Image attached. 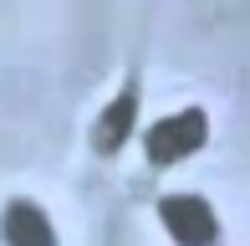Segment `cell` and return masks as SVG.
Returning <instances> with one entry per match:
<instances>
[{
	"label": "cell",
	"instance_id": "1",
	"mask_svg": "<svg viewBox=\"0 0 250 246\" xmlns=\"http://www.w3.org/2000/svg\"><path fill=\"white\" fill-rule=\"evenodd\" d=\"M204 139H209V123H204V113H199V108H184V113L158 118L153 128L143 133V149H148V164L168 170V164H179V159H189V154H199Z\"/></svg>",
	"mask_w": 250,
	"mask_h": 246
},
{
	"label": "cell",
	"instance_id": "2",
	"mask_svg": "<svg viewBox=\"0 0 250 246\" xmlns=\"http://www.w3.org/2000/svg\"><path fill=\"white\" fill-rule=\"evenodd\" d=\"M158 221L179 246H214V236H220V221L199 195H164L158 200Z\"/></svg>",
	"mask_w": 250,
	"mask_h": 246
},
{
	"label": "cell",
	"instance_id": "3",
	"mask_svg": "<svg viewBox=\"0 0 250 246\" xmlns=\"http://www.w3.org/2000/svg\"><path fill=\"white\" fill-rule=\"evenodd\" d=\"M0 241L5 246H62L51 216L36 205V200H10L5 205V216H0Z\"/></svg>",
	"mask_w": 250,
	"mask_h": 246
},
{
	"label": "cell",
	"instance_id": "4",
	"mask_svg": "<svg viewBox=\"0 0 250 246\" xmlns=\"http://www.w3.org/2000/svg\"><path fill=\"white\" fill-rule=\"evenodd\" d=\"M133 123H138V87H123V93L102 108V118H97V133H92L97 154H118L123 144H128Z\"/></svg>",
	"mask_w": 250,
	"mask_h": 246
}]
</instances>
